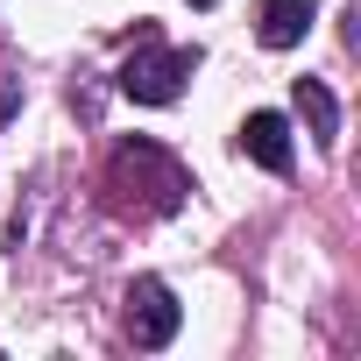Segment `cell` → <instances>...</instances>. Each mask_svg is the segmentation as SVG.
<instances>
[{
	"label": "cell",
	"mask_w": 361,
	"mask_h": 361,
	"mask_svg": "<svg viewBox=\"0 0 361 361\" xmlns=\"http://www.w3.org/2000/svg\"><path fill=\"white\" fill-rule=\"evenodd\" d=\"M106 192H114L121 213H177L185 192H192V177H185V163H177L170 149H156V142H121L114 163H106Z\"/></svg>",
	"instance_id": "cell-1"
},
{
	"label": "cell",
	"mask_w": 361,
	"mask_h": 361,
	"mask_svg": "<svg viewBox=\"0 0 361 361\" xmlns=\"http://www.w3.org/2000/svg\"><path fill=\"white\" fill-rule=\"evenodd\" d=\"M199 71V50H170L156 36H142V50L121 64V92L135 106H170L177 92H185V78Z\"/></svg>",
	"instance_id": "cell-2"
},
{
	"label": "cell",
	"mask_w": 361,
	"mask_h": 361,
	"mask_svg": "<svg viewBox=\"0 0 361 361\" xmlns=\"http://www.w3.org/2000/svg\"><path fill=\"white\" fill-rule=\"evenodd\" d=\"M177 298H170V283L163 276H135L128 283V340L135 347H170L177 340Z\"/></svg>",
	"instance_id": "cell-3"
},
{
	"label": "cell",
	"mask_w": 361,
	"mask_h": 361,
	"mask_svg": "<svg viewBox=\"0 0 361 361\" xmlns=\"http://www.w3.org/2000/svg\"><path fill=\"white\" fill-rule=\"evenodd\" d=\"M312 0H262L255 8V36H262V50H290V43H305V29H312Z\"/></svg>",
	"instance_id": "cell-4"
},
{
	"label": "cell",
	"mask_w": 361,
	"mask_h": 361,
	"mask_svg": "<svg viewBox=\"0 0 361 361\" xmlns=\"http://www.w3.org/2000/svg\"><path fill=\"white\" fill-rule=\"evenodd\" d=\"M241 156H255L262 170H290V128H283V114H248L241 121Z\"/></svg>",
	"instance_id": "cell-5"
},
{
	"label": "cell",
	"mask_w": 361,
	"mask_h": 361,
	"mask_svg": "<svg viewBox=\"0 0 361 361\" xmlns=\"http://www.w3.org/2000/svg\"><path fill=\"white\" fill-rule=\"evenodd\" d=\"M290 99H298L305 128H312V135H319V142L333 149V142H340V106H333V92H326L319 78H298V85H290Z\"/></svg>",
	"instance_id": "cell-6"
},
{
	"label": "cell",
	"mask_w": 361,
	"mask_h": 361,
	"mask_svg": "<svg viewBox=\"0 0 361 361\" xmlns=\"http://www.w3.org/2000/svg\"><path fill=\"white\" fill-rule=\"evenodd\" d=\"M22 114V78H0V128Z\"/></svg>",
	"instance_id": "cell-7"
},
{
	"label": "cell",
	"mask_w": 361,
	"mask_h": 361,
	"mask_svg": "<svg viewBox=\"0 0 361 361\" xmlns=\"http://www.w3.org/2000/svg\"><path fill=\"white\" fill-rule=\"evenodd\" d=\"M192 8H213V0H192Z\"/></svg>",
	"instance_id": "cell-8"
}]
</instances>
